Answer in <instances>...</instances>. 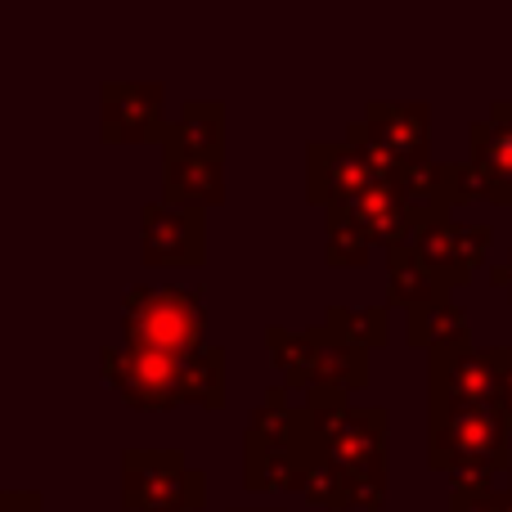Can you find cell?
Here are the masks:
<instances>
[{
    "instance_id": "7402d4cb",
    "label": "cell",
    "mask_w": 512,
    "mask_h": 512,
    "mask_svg": "<svg viewBox=\"0 0 512 512\" xmlns=\"http://www.w3.org/2000/svg\"><path fill=\"white\" fill-rule=\"evenodd\" d=\"M499 351V409L512 418V346H495Z\"/></svg>"
},
{
    "instance_id": "8fae6325",
    "label": "cell",
    "mask_w": 512,
    "mask_h": 512,
    "mask_svg": "<svg viewBox=\"0 0 512 512\" xmlns=\"http://www.w3.org/2000/svg\"><path fill=\"white\" fill-rule=\"evenodd\" d=\"M427 400L450 405H499V351L450 346L427 355Z\"/></svg>"
},
{
    "instance_id": "2e32d148",
    "label": "cell",
    "mask_w": 512,
    "mask_h": 512,
    "mask_svg": "<svg viewBox=\"0 0 512 512\" xmlns=\"http://www.w3.org/2000/svg\"><path fill=\"white\" fill-rule=\"evenodd\" d=\"M346 207L360 216V225L373 234V243H378V248L396 252V248H405V243L414 239V216H409V207H405V198H400L396 180H378V185L364 189V194L351 198Z\"/></svg>"
},
{
    "instance_id": "d6986e66",
    "label": "cell",
    "mask_w": 512,
    "mask_h": 512,
    "mask_svg": "<svg viewBox=\"0 0 512 512\" xmlns=\"http://www.w3.org/2000/svg\"><path fill=\"white\" fill-rule=\"evenodd\" d=\"M324 216H328V265H364L369 261V252L378 248L373 243V234L360 225V216L351 212L346 203H333V207H324Z\"/></svg>"
},
{
    "instance_id": "44dd1931",
    "label": "cell",
    "mask_w": 512,
    "mask_h": 512,
    "mask_svg": "<svg viewBox=\"0 0 512 512\" xmlns=\"http://www.w3.org/2000/svg\"><path fill=\"white\" fill-rule=\"evenodd\" d=\"M450 512H508V490H495L490 481H477V486H454Z\"/></svg>"
},
{
    "instance_id": "3957f363",
    "label": "cell",
    "mask_w": 512,
    "mask_h": 512,
    "mask_svg": "<svg viewBox=\"0 0 512 512\" xmlns=\"http://www.w3.org/2000/svg\"><path fill=\"white\" fill-rule=\"evenodd\" d=\"M512 463V418L499 405L427 400V468L454 486H477Z\"/></svg>"
},
{
    "instance_id": "cb8c5ba5",
    "label": "cell",
    "mask_w": 512,
    "mask_h": 512,
    "mask_svg": "<svg viewBox=\"0 0 512 512\" xmlns=\"http://www.w3.org/2000/svg\"><path fill=\"white\" fill-rule=\"evenodd\" d=\"M248 512H274V508H248Z\"/></svg>"
},
{
    "instance_id": "6da1fadb",
    "label": "cell",
    "mask_w": 512,
    "mask_h": 512,
    "mask_svg": "<svg viewBox=\"0 0 512 512\" xmlns=\"http://www.w3.org/2000/svg\"><path fill=\"white\" fill-rule=\"evenodd\" d=\"M319 454L310 463V477L301 495L315 508H369L387 504V427L391 414L382 405L355 409L342 391H310Z\"/></svg>"
},
{
    "instance_id": "9a60e30c",
    "label": "cell",
    "mask_w": 512,
    "mask_h": 512,
    "mask_svg": "<svg viewBox=\"0 0 512 512\" xmlns=\"http://www.w3.org/2000/svg\"><path fill=\"white\" fill-rule=\"evenodd\" d=\"M472 167L486 185L490 203H512V99L490 104L481 122H472Z\"/></svg>"
},
{
    "instance_id": "5b68a950",
    "label": "cell",
    "mask_w": 512,
    "mask_h": 512,
    "mask_svg": "<svg viewBox=\"0 0 512 512\" xmlns=\"http://www.w3.org/2000/svg\"><path fill=\"white\" fill-rule=\"evenodd\" d=\"M319 454V432L310 405H288V391L270 387L261 409L248 418L243 441V481L248 490H301Z\"/></svg>"
},
{
    "instance_id": "7c38bea8",
    "label": "cell",
    "mask_w": 512,
    "mask_h": 512,
    "mask_svg": "<svg viewBox=\"0 0 512 512\" xmlns=\"http://www.w3.org/2000/svg\"><path fill=\"white\" fill-rule=\"evenodd\" d=\"M378 180H387V176L351 140H315L306 149V194L319 207L351 203V198H360Z\"/></svg>"
},
{
    "instance_id": "4fadbf2b",
    "label": "cell",
    "mask_w": 512,
    "mask_h": 512,
    "mask_svg": "<svg viewBox=\"0 0 512 512\" xmlns=\"http://www.w3.org/2000/svg\"><path fill=\"white\" fill-rule=\"evenodd\" d=\"M203 212L176 207L167 198L144 203L140 212V256L144 265H203Z\"/></svg>"
},
{
    "instance_id": "e0dca14e",
    "label": "cell",
    "mask_w": 512,
    "mask_h": 512,
    "mask_svg": "<svg viewBox=\"0 0 512 512\" xmlns=\"http://www.w3.org/2000/svg\"><path fill=\"white\" fill-rule=\"evenodd\" d=\"M387 274H391V301L405 310H418V306H432V301H450V283L432 270V265L418 256L414 243L405 248L387 252Z\"/></svg>"
},
{
    "instance_id": "ffe728a7",
    "label": "cell",
    "mask_w": 512,
    "mask_h": 512,
    "mask_svg": "<svg viewBox=\"0 0 512 512\" xmlns=\"http://www.w3.org/2000/svg\"><path fill=\"white\" fill-rule=\"evenodd\" d=\"M387 319H391L387 306H328L324 324L333 328L337 337H346V342H355V346L369 351V346H382L391 337Z\"/></svg>"
},
{
    "instance_id": "603a6c76",
    "label": "cell",
    "mask_w": 512,
    "mask_h": 512,
    "mask_svg": "<svg viewBox=\"0 0 512 512\" xmlns=\"http://www.w3.org/2000/svg\"><path fill=\"white\" fill-rule=\"evenodd\" d=\"M490 283H495V288H504L508 301H512V252H508V261L490 265Z\"/></svg>"
},
{
    "instance_id": "9c48e42d",
    "label": "cell",
    "mask_w": 512,
    "mask_h": 512,
    "mask_svg": "<svg viewBox=\"0 0 512 512\" xmlns=\"http://www.w3.org/2000/svg\"><path fill=\"white\" fill-rule=\"evenodd\" d=\"M346 140L373 162L387 180L396 171L418 167L427 158V140H432V108L427 104H369L364 117H355Z\"/></svg>"
},
{
    "instance_id": "ac0fdd59",
    "label": "cell",
    "mask_w": 512,
    "mask_h": 512,
    "mask_svg": "<svg viewBox=\"0 0 512 512\" xmlns=\"http://www.w3.org/2000/svg\"><path fill=\"white\" fill-rule=\"evenodd\" d=\"M405 337L409 346L436 355V351H450V346H472V324L454 301H432V306L409 310Z\"/></svg>"
},
{
    "instance_id": "7a4b0ae2",
    "label": "cell",
    "mask_w": 512,
    "mask_h": 512,
    "mask_svg": "<svg viewBox=\"0 0 512 512\" xmlns=\"http://www.w3.org/2000/svg\"><path fill=\"white\" fill-rule=\"evenodd\" d=\"M99 369L113 382V391L135 409H176V405H225V351L203 346L189 355H162V351H99Z\"/></svg>"
},
{
    "instance_id": "30bf717a",
    "label": "cell",
    "mask_w": 512,
    "mask_h": 512,
    "mask_svg": "<svg viewBox=\"0 0 512 512\" xmlns=\"http://www.w3.org/2000/svg\"><path fill=\"white\" fill-rule=\"evenodd\" d=\"M409 243L450 288H463L481 270V261H486L490 225L486 221L468 225L459 216H432V221H414V239Z\"/></svg>"
},
{
    "instance_id": "8992f818",
    "label": "cell",
    "mask_w": 512,
    "mask_h": 512,
    "mask_svg": "<svg viewBox=\"0 0 512 512\" xmlns=\"http://www.w3.org/2000/svg\"><path fill=\"white\" fill-rule=\"evenodd\" d=\"M265 346L274 355V369L283 373L292 391H355L369 387V351L346 337H337L328 324L310 333H288V328H265Z\"/></svg>"
},
{
    "instance_id": "52a82bcc",
    "label": "cell",
    "mask_w": 512,
    "mask_h": 512,
    "mask_svg": "<svg viewBox=\"0 0 512 512\" xmlns=\"http://www.w3.org/2000/svg\"><path fill=\"white\" fill-rule=\"evenodd\" d=\"M203 324L207 310L203 297L176 283L162 288H131L122 301V328L126 346L135 351H162V355H189L203 351Z\"/></svg>"
},
{
    "instance_id": "ba28073f",
    "label": "cell",
    "mask_w": 512,
    "mask_h": 512,
    "mask_svg": "<svg viewBox=\"0 0 512 512\" xmlns=\"http://www.w3.org/2000/svg\"><path fill=\"white\" fill-rule=\"evenodd\" d=\"M122 504L131 512H198L207 504V477L180 450H126Z\"/></svg>"
},
{
    "instance_id": "5bb4252c",
    "label": "cell",
    "mask_w": 512,
    "mask_h": 512,
    "mask_svg": "<svg viewBox=\"0 0 512 512\" xmlns=\"http://www.w3.org/2000/svg\"><path fill=\"white\" fill-rule=\"evenodd\" d=\"M158 81H104V140L113 144H153L167 135Z\"/></svg>"
},
{
    "instance_id": "277c9868",
    "label": "cell",
    "mask_w": 512,
    "mask_h": 512,
    "mask_svg": "<svg viewBox=\"0 0 512 512\" xmlns=\"http://www.w3.org/2000/svg\"><path fill=\"white\" fill-rule=\"evenodd\" d=\"M162 198L176 207L225 203V104L194 99L162 135Z\"/></svg>"
}]
</instances>
